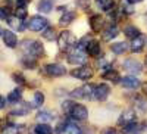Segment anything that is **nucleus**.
<instances>
[{
  "instance_id": "f257e3e1",
  "label": "nucleus",
  "mask_w": 147,
  "mask_h": 134,
  "mask_svg": "<svg viewBox=\"0 0 147 134\" xmlns=\"http://www.w3.org/2000/svg\"><path fill=\"white\" fill-rule=\"evenodd\" d=\"M21 49L25 52V55H30L34 58H41L44 55L43 44L37 40H24L21 44Z\"/></svg>"
},
{
  "instance_id": "f03ea898",
  "label": "nucleus",
  "mask_w": 147,
  "mask_h": 134,
  "mask_svg": "<svg viewBox=\"0 0 147 134\" xmlns=\"http://www.w3.org/2000/svg\"><path fill=\"white\" fill-rule=\"evenodd\" d=\"M71 96L75 97V99H90V97L94 96V86L93 84H87V86L75 89L74 91H71Z\"/></svg>"
},
{
  "instance_id": "7ed1b4c3",
  "label": "nucleus",
  "mask_w": 147,
  "mask_h": 134,
  "mask_svg": "<svg viewBox=\"0 0 147 134\" xmlns=\"http://www.w3.org/2000/svg\"><path fill=\"white\" fill-rule=\"evenodd\" d=\"M74 43H75V37L69 31H62L57 35V44L60 50H68Z\"/></svg>"
},
{
  "instance_id": "20e7f679",
  "label": "nucleus",
  "mask_w": 147,
  "mask_h": 134,
  "mask_svg": "<svg viewBox=\"0 0 147 134\" xmlns=\"http://www.w3.org/2000/svg\"><path fill=\"white\" fill-rule=\"evenodd\" d=\"M69 115L77 119V121H84L88 118V109L85 108L84 105H78V103H74V106L71 108L69 111Z\"/></svg>"
},
{
  "instance_id": "39448f33",
  "label": "nucleus",
  "mask_w": 147,
  "mask_h": 134,
  "mask_svg": "<svg viewBox=\"0 0 147 134\" xmlns=\"http://www.w3.org/2000/svg\"><path fill=\"white\" fill-rule=\"evenodd\" d=\"M44 74L49 75V77H62L66 74V69L65 66L59 65V64H49L44 66Z\"/></svg>"
},
{
  "instance_id": "423d86ee",
  "label": "nucleus",
  "mask_w": 147,
  "mask_h": 134,
  "mask_svg": "<svg viewBox=\"0 0 147 134\" xmlns=\"http://www.w3.org/2000/svg\"><path fill=\"white\" fill-rule=\"evenodd\" d=\"M68 62L72 64V65H84L85 62H87V56L84 55L82 49H77V50H74L69 53L68 56Z\"/></svg>"
},
{
  "instance_id": "0eeeda50",
  "label": "nucleus",
  "mask_w": 147,
  "mask_h": 134,
  "mask_svg": "<svg viewBox=\"0 0 147 134\" xmlns=\"http://www.w3.org/2000/svg\"><path fill=\"white\" fill-rule=\"evenodd\" d=\"M71 75H72L74 78H77V80L85 81V80H90V78L93 77V69H91L90 66H87V65H84V66H81V68L74 69V71L71 72Z\"/></svg>"
},
{
  "instance_id": "6e6552de",
  "label": "nucleus",
  "mask_w": 147,
  "mask_h": 134,
  "mask_svg": "<svg viewBox=\"0 0 147 134\" xmlns=\"http://www.w3.org/2000/svg\"><path fill=\"white\" fill-rule=\"evenodd\" d=\"M28 28L31 31H43L44 28H47V19L41 16H32L28 21Z\"/></svg>"
},
{
  "instance_id": "1a4fd4ad",
  "label": "nucleus",
  "mask_w": 147,
  "mask_h": 134,
  "mask_svg": "<svg viewBox=\"0 0 147 134\" xmlns=\"http://www.w3.org/2000/svg\"><path fill=\"white\" fill-rule=\"evenodd\" d=\"M110 94V89L107 84H97V86H94V97L97 100H106L107 96Z\"/></svg>"
},
{
  "instance_id": "9d476101",
  "label": "nucleus",
  "mask_w": 147,
  "mask_h": 134,
  "mask_svg": "<svg viewBox=\"0 0 147 134\" xmlns=\"http://www.w3.org/2000/svg\"><path fill=\"white\" fill-rule=\"evenodd\" d=\"M136 119H137V116H136V112H134L132 109H128V111L122 112V115H121V116H119V119H118V124L125 127V125H128V124L136 122Z\"/></svg>"
},
{
  "instance_id": "9b49d317",
  "label": "nucleus",
  "mask_w": 147,
  "mask_h": 134,
  "mask_svg": "<svg viewBox=\"0 0 147 134\" xmlns=\"http://www.w3.org/2000/svg\"><path fill=\"white\" fill-rule=\"evenodd\" d=\"M2 37H3V43H5L9 49H15V47L18 46V37H16V34L12 32L10 30L3 31Z\"/></svg>"
},
{
  "instance_id": "f8f14e48",
  "label": "nucleus",
  "mask_w": 147,
  "mask_h": 134,
  "mask_svg": "<svg viewBox=\"0 0 147 134\" xmlns=\"http://www.w3.org/2000/svg\"><path fill=\"white\" fill-rule=\"evenodd\" d=\"M124 68L128 72H131V74H140V72L143 71L141 64L138 62L137 59H127L125 62H124Z\"/></svg>"
},
{
  "instance_id": "ddd939ff",
  "label": "nucleus",
  "mask_w": 147,
  "mask_h": 134,
  "mask_svg": "<svg viewBox=\"0 0 147 134\" xmlns=\"http://www.w3.org/2000/svg\"><path fill=\"white\" fill-rule=\"evenodd\" d=\"M121 84L125 89H129V90H136V89H138L141 86L140 80L136 78V77H124V78H121Z\"/></svg>"
},
{
  "instance_id": "4468645a",
  "label": "nucleus",
  "mask_w": 147,
  "mask_h": 134,
  "mask_svg": "<svg viewBox=\"0 0 147 134\" xmlns=\"http://www.w3.org/2000/svg\"><path fill=\"white\" fill-rule=\"evenodd\" d=\"M85 50H87V53L93 58H99L100 55V44L99 41H96V40H88L87 46H85Z\"/></svg>"
},
{
  "instance_id": "2eb2a0df",
  "label": "nucleus",
  "mask_w": 147,
  "mask_h": 134,
  "mask_svg": "<svg viewBox=\"0 0 147 134\" xmlns=\"http://www.w3.org/2000/svg\"><path fill=\"white\" fill-rule=\"evenodd\" d=\"M144 44H146V39H144L143 35L140 34V35H137L136 39H132V43H131L129 49H131L132 52H136V53H138V52H141V50H143V47H144Z\"/></svg>"
},
{
  "instance_id": "dca6fc26",
  "label": "nucleus",
  "mask_w": 147,
  "mask_h": 134,
  "mask_svg": "<svg viewBox=\"0 0 147 134\" xmlns=\"http://www.w3.org/2000/svg\"><path fill=\"white\" fill-rule=\"evenodd\" d=\"M103 18L100 16V15H93L91 18H90V28L94 31V32H99L100 30H102V27H103Z\"/></svg>"
},
{
  "instance_id": "f3484780",
  "label": "nucleus",
  "mask_w": 147,
  "mask_h": 134,
  "mask_svg": "<svg viewBox=\"0 0 147 134\" xmlns=\"http://www.w3.org/2000/svg\"><path fill=\"white\" fill-rule=\"evenodd\" d=\"M118 34H119L118 27H116V25H110V27H107V28L105 30V32H103V39H105L106 41H110V40H113Z\"/></svg>"
},
{
  "instance_id": "a211bd4d",
  "label": "nucleus",
  "mask_w": 147,
  "mask_h": 134,
  "mask_svg": "<svg viewBox=\"0 0 147 134\" xmlns=\"http://www.w3.org/2000/svg\"><path fill=\"white\" fill-rule=\"evenodd\" d=\"M7 24H9V25H10L12 28L19 30V31H22L24 28H25L24 19H19L18 16H9V18H7Z\"/></svg>"
},
{
  "instance_id": "6ab92c4d",
  "label": "nucleus",
  "mask_w": 147,
  "mask_h": 134,
  "mask_svg": "<svg viewBox=\"0 0 147 134\" xmlns=\"http://www.w3.org/2000/svg\"><path fill=\"white\" fill-rule=\"evenodd\" d=\"M34 133L35 134H53V130L47 122H41L34 127Z\"/></svg>"
},
{
  "instance_id": "aec40b11",
  "label": "nucleus",
  "mask_w": 147,
  "mask_h": 134,
  "mask_svg": "<svg viewBox=\"0 0 147 134\" xmlns=\"http://www.w3.org/2000/svg\"><path fill=\"white\" fill-rule=\"evenodd\" d=\"M127 49H128V46H127V43H124V41L110 44V50H112L115 55H122V53H125Z\"/></svg>"
},
{
  "instance_id": "412c9836",
  "label": "nucleus",
  "mask_w": 147,
  "mask_h": 134,
  "mask_svg": "<svg viewBox=\"0 0 147 134\" xmlns=\"http://www.w3.org/2000/svg\"><path fill=\"white\" fill-rule=\"evenodd\" d=\"M21 99H22V90L21 89H15L7 94V102L9 103H18Z\"/></svg>"
},
{
  "instance_id": "4be33fe9",
  "label": "nucleus",
  "mask_w": 147,
  "mask_h": 134,
  "mask_svg": "<svg viewBox=\"0 0 147 134\" xmlns=\"http://www.w3.org/2000/svg\"><path fill=\"white\" fill-rule=\"evenodd\" d=\"M22 65L25 66V68H28V69L37 68V58L30 56V55H25V56H24V59H22Z\"/></svg>"
},
{
  "instance_id": "5701e85b",
  "label": "nucleus",
  "mask_w": 147,
  "mask_h": 134,
  "mask_svg": "<svg viewBox=\"0 0 147 134\" xmlns=\"http://www.w3.org/2000/svg\"><path fill=\"white\" fill-rule=\"evenodd\" d=\"M97 6H99L103 12H110L115 6L113 0H97Z\"/></svg>"
},
{
  "instance_id": "b1692460",
  "label": "nucleus",
  "mask_w": 147,
  "mask_h": 134,
  "mask_svg": "<svg viewBox=\"0 0 147 134\" xmlns=\"http://www.w3.org/2000/svg\"><path fill=\"white\" fill-rule=\"evenodd\" d=\"M35 118H37V121H38V122H50V121L55 118V115L50 114L49 111H41V112L37 114Z\"/></svg>"
},
{
  "instance_id": "393cba45",
  "label": "nucleus",
  "mask_w": 147,
  "mask_h": 134,
  "mask_svg": "<svg viewBox=\"0 0 147 134\" xmlns=\"http://www.w3.org/2000/svg\"><path fill=\"white\" fill-rule=\"evenodd\" d=\"M53 9V2L52 0H40L38 2V10L43 14H49Z\"/></svg>"
},
{
  "instance_id": "a878e982",
  "label": "nucleus",
  "mask_w": 147,
  "mask_h": 134,
  "mask_svg": "<svg viewBox=\"0 0 147 134\" xmlns=\"http://www.w3.org/2000/svg\"><path fill=\"white\" fill-rule=\"evenodd\" d=\"M124 32H125L127 37H129V39H136L137 35H140V30H138L137 27H134V25H128V27H125Z\"/></svg>"
},
{
  "instance_id": "bb28decb",
  "label": "nucleus",
  "mask_w": 147,
  "mask_h": 134,
  "mask_svg": "<svg viewBox=\"0 0 147 134\" xmlns=\"http://www.w3.org/2000/svg\"><path fill=\"white\" fill-rule=\"evenodd\" d=\"M102 77H103L105 80H110V81H118V80H121V78H119V74H118L116 71H113L112 68L107 69V71H105Z\"/></svg>"
},
{
  "instance_id": "cd10ccee",
  "label": "nucleus",
  "mask_w": 147,
  "mask_h": 134,
  "mask_svg": "<svg viewBox=\"0 0 147 134\" xmlns=\"http://www.w3.org/2000/svg\"><path fill=\"white\" fill-rule=\"evenodd\" d=\"M75 12H65L63 14V16L60 18V24L62 25H68V24H71L74 19H75Z\"/></svg>"
},
{
  "instance_id": "c85d7f7f",
  "label": "nucleus",
  "mask_w": 147,
  "mask_h": 134,
  "mask_svg": "<svg viewBox=\"0 0 147 134\" xmlns=\"http://www.w3.org/2000/svg\"><path fill=\"white\" fill-rule=\"evenodd\" d=\"M41 34H43V37H44L46 40H49V41H53V40L56 39V32H55V30H53L52 27L44 28Z\"/></svg>"
},
{
  "instance_id": "c756f323",
  "label": "nucleus",
  "mask_w": 147,
  "mask_h": 134,
  "mask_svg": "<svg viewBox=\"0 0 147 134\" xmlns=\"http://www.w3.org/2000/svg\"><path fill=\"white\" fill-rule=\"evenodd\" d=\"M3 133L5 134H19L21 133V127L15 125V124H9V125H5Z\"/></svg>"
},
{
  "instance_id": "7c9ffc66",
  "label": "nucleus",
  "mask_w": 147,
  "mask_h": 134,
  "mask_svg": "<svg viewBox=\"0 0 147 134\" xmlns=\"http://www.w3.org/2000/svg\"><path fill=\"white\" fill-rule=\"evenodd\" d=\"M132 3H129L128 0H121V10L124 12V14H128V15H131L132 12H134V9H132V6H131Z\"/></svg>"
},
{
  "instance_id": "2f4dec72",
  "label": "nucleus",
  "mask_w": 147,
  "mask_h": 134,
  "mask_svg": "<svg viewBox=\"0 0 147 134\" xmlns=\"http://www.w3.org/2000/svg\"><path fill=\"white\" fill-rule=\"evenodd\" d=\"M44 103V94L41 91H35L34 93V108L35 106H41Z\"/></svg>"
},
{
  "instance_id": "473e14b6",
  "label": "nucleus",
  "mask_w": 147,
  "mask_h": 134,
  "mask_svg": "<svg viewBox=\"0 0 147 134\" xmlns=\"http://www.w3.org/2000/svg\"><path fill=\"white\" fill-rule=\"evenodd\" d=\"M63 133H65V134H82L81 130H80V127L72 125V124H66V128H65Z\"/></svg>"
},
{
  "instance_id": "72a5a7b5",
  "label": "nucleus",
  "mask_w": 147,
  "mask_h": 134,
  "mask_svg": "<svg viewBox=\"0 0 147 134\" xmlns=\"http://www.w3.org/2000/svg\"><path fill=\"white\" fill-rule=\"evenodd\" d=\"M27 15H28V12H27V9L24 7V6H19L16 9V12H15V16H18L19 19H25Z\"/></svg>"
},
{
  "instance_id": "f704fd0d",
  "label": "nucleus",
  "mask_w": 147,
  "mask_h": 134,
  "mask_svg": "<svg viewBox=\"0 0 147 134\" xmlns=\"http://www.w3.org/2000/svg\"><path fill=\"white\" fill-rule=\"evenodd\" d=\"M12 78H13V81L18 83V84H25V77L22 74H19V72H15V74L12 75Z\"/></svg>"
},
{
  "instance_id": "c9c22d12",
  "label": "nucleus",
  "mask_w": 147,
  "mask_h": 134,
  "mask_svg": "<svg viewBox=\"0 0 147 134\" xmlns=\"http://www.w3.org/2000/svg\"><path fill=\"white\" fill-rule=\"evenodd\" d=\"M0 18H2V19H7V18H9V10H7V7H0Z\"/></svg>"
},
{
  "instance_id": "e433bc0d",
  "label": "nucleus",
  "mask_w": 147,
  "mask_h": 134,
  "mask_svg": "<svg viewBox=\"0 0 147 134\" xmlns=\"http://www.w3.org/2000/svg\"><path fill=\"white\" fill-rule=\"evenodd\" d=\"M72 106H74V102H69V100L63 102V105H62L63 111H65V112H68V114H69V111H71V108H72Z\"/></svg>"
},
{
  "instance_id": "4c0bfd02",
  "label": "nucleus",
  "mask_w": 147,
  "mask_h": 134,
  "mask_svg": "<svg viewBox=\"0 0 147 134\" xmlns=\"http://www.w3.org/2000/svg\"><path fill=\"white\" fill-rule=\"evenodd\" d=\"M77 5H78L81 9H87V7H88V5H90V2H88V0H78Z\"/></svg>"
},
{
  "instance_id": "58836bf2",
  "label": "nucleus",
  "mask_w": 147,
  "mask_h": 134,
  "mask_svg": "<svg viewBox=\"0 0 147 134\" xmlns=\"http://www.w3.org/2000/svg\"><path fill=\"white\" fill-rule=\"evenodd\" d=\"M137 106L138 108H141V111H147V105H144V100L143 99H140V97H137Z\"/></svg>"
},
{
  "instance_id": "ea45409f",
  "label": "nucleus",
  "mask_w": 147,
  "mask_h": 134,
  "mask_svg": "<svg viewBox=\"0 0 147 134\" xmlns=\"http://www.w3.org/2000/svg\"><path fill=\"white\" fill-rule=\"evenodd\" d=\"M65 128H66V124H65V122H60V124L57 125V128L55 130V133L60 134V133H63V131H65Z\"/></svg>"
},
{
  "instance_id": "a19ab883",
  "label": "nucleus",
  "mask_w": 147,
  "mask_h": 134,
  "mask_svg": "<svg viewBox=\"0 0 147 134\" xmlns=\"http://www.w3.org/2000/svg\"><path fill=\"white\" fill-rule=\"evenodd\" d=\"M103 134H118V131L115 128H107V130L103 131Z\"/></svg>"
},
{
  "instance_id": "79ce46f5",
  "label": "nucleus",
  "mask_w": 147,
  "mask_h": 134,
  "mask_svg": "<svg viewBox=\"0 0 147 134\" xmlns=\"http://www.w3.org/2000/svg\"><path fill=\"white\" fill-rule=\"evenodd\" d=\"M5 106H6V99L3 96H0V109H3Z\"/></svg>"
},
{
  "instance_id": "37998d69",
  "label": "nucleus",
  "mask_w": 147,
  "mask_h": 134,
  "mask_svg": "<svg viewBox=\"0 0 147 134\" xmlns=\"http://www.w3.org/2000/svg\"><path fill=\"white\" fill-rule=\"evenodd\" d=\"M128 2L134 5V3H141V2H143V0H128Z\"/></svg>"
},
{
  "instance_id": "c03bdc74",
  "label": "nucleus",
  "mask_w": 147,
  "mask_h": 134,
  "mask_svg": "<svg viewBox=\"0 0 147 134\" xmlns=\"http://www.w3.org/2000/svg\"><path fill=\"white\" fill-rule=\"evenodd\" d=\"M143 91L147 94V83H146V84H143Z\"/></svg>"
},
{
  "instance_id": "a18cd8bd",
  "label": "nucleus",
  "mask_w": 147,
  "mask_h": 134,
  "mask_svg": "<svg viewBox=\"0 0 147 134\" xmlns=\"http://www.w3.org/2000/svg\"><path fill=\"white\" fill-rule=\"evenodd\" d=\"M3 34V30H2V27H0V35H2Z\"/></svg>"
},
{
  "instance_id": "49530a36",
  "label": "nucleus",
  "mask_w": 147,
  "mask_h": 134,
  "mask_svg": "<svg viewBox=\"0 0 147 134\" xmlns=\"http://www.w3.org/2000/svg\"><path fill=\"white\" fill-rule=\"evenodd\" d=\"M13 2H16V3H19V2H21V0H13Z\"/></svg>"
},
{
  "instance_id": "de8ad7c7",
  "label": "nucleus",
  "mask_w": 147,
  "mask_h": 134,
  "mask_svg": "<svg viewBox=\"0 0 147 134\" xmlns=\"http://www.w3.org/2000/svg\"><path fill=\"white\" fill-rule=\"evenodd\" d=\"M146 66H147V56H146Z\"/></svg>"
}]
</instances>
